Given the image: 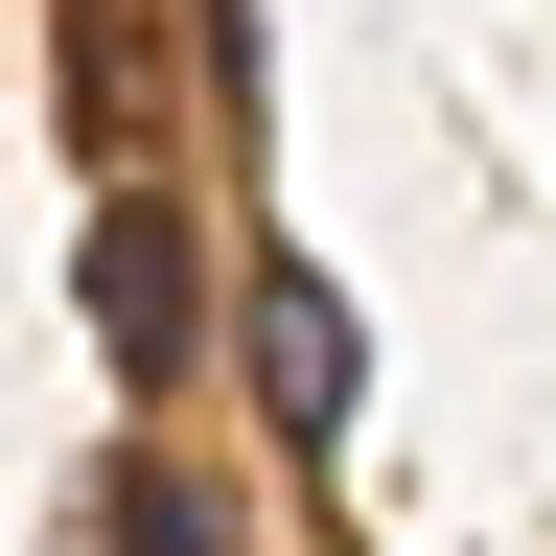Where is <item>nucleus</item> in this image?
Listing matches in <instances>:
<instances>
[{"instance_id":"2","label":"nucleus","mask_w":556,"mask_h":556,"mask_svg":"<svg viewBox=\"0 0 556 556\" xmlns=\"http://www.w3.org/2000/svg\"><path fill=\"white\" fill-rule=\"evenodd\" d=\"M255 394H278V441H348V302H325L302 255L255 278Z\"/></svg>"},{"instance_id":"3","label":"nucleus","mask_w":556,"mask_h":556,"mask_svg":"<svg viewBox=\"0 0 556 556\" xmlns=\"http://www.w3.org/2000/svg\"><path fill=\"white\" fill-rule=\"evenodd\" d=\"M116 556H208V486H163V464H139V486H116Z\"/></svg>"},{"instance_id":"1","label":"nucleus","mask_w":556,"mask_h":556,"mask_svg":"<svg viewBox=\"0 0 556 556\" xmlns=\"http://www.w3.org/2000/svg\"><path fill=\"white\" fill-rule=\"evenodd\" d=\"M70 278H93V325H116V371L163 394V371H186V325H208V278H186V208H163V186H116V208H93V255H70Z\"/></svg>"}]
</instances>
